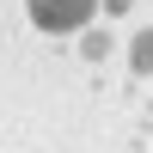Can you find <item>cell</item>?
I'll use <instances>...</instances> for the list:
<instances>
[{"instance_id": "obj_1", "label": "cell", "mask_w": 153, "mask_h": 153, "mask_svg": "<svg viewBox=\"0 0 153 153\" xmlns=\"http://www.w3.org/2000/svg\"><path fill=\"white\" fill-rule=\"evenodd\" d=\"M37 31H80L86 19L98 12V0H25Z\"/></svg>"}, {"instance_id": "obj_2", "label": "cell", "mask_w": 153, "mask_h": 153, "mask_svg": "<svg viewBox=\"0 0 153 153\" xmlns=\"http://www.w3.org/2000/svg\"><path fill=\"white\" fill-rule=\"evenodd\" d=\"M135 68H141V74L153 68V31H141V37H135Z\"/></svg>"}]
</instances>
